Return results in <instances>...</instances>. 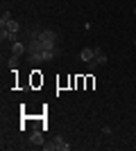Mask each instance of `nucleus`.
Masks as SVG:
<instances>
[{
    "instance_id": "obj_12",
    "label": "nucleus",
    "mask_w": 136,
    "mask_h": 151,
    "mask_svg": "<svg viewBox=\"0 0 136 151\" xmlns=\"http://www.w3.org/2000/svg\"><path fill=\"white\" fill-rule=\"evenodd\" d=\"M134 45H136V38H134Z\"/></svg>"
},
{
    "instance_id": "obj_5",
    "label": "nucleus",
    "mask_w": 136,
    "mask_h": 151,
    "mask_svg": "<svg viewBox=\"0 0 136 151\" xmlns=\"http://www.w3.org/2000/svg\"><path fill=\"white\" fill-rule=\"evenodd\" d=\"M12 52H14V54H16V57H20V54L25 52V45L16 41V43H12Z\"/></svg>"
},
{
    "instance_id": "obj_2",
    "label": "nucleus",
    "mask_w": 136,
    "mask_h": 151,
    "mask_svg": "<svg viewBox=\"0 0 136 151\" xmlns=\"http://www.w3.org/2000/svg\"><path fill=\"white\" fill-rule=\"evenodd\" d=\"M2 27H5L7 32H12V34H16V32H18V23H16L14 18H12V20H7V23H5Z\"/></svg>"
},
{
    "instance_id": "obj_9",
    "label": "nucleus",
    "mask_w": 136,
    "mask_h": 151,
    "mask_svg": "<svg viewBox=\"0 0 136 151\" xmlns=\"http://www.w3.org/2000/svg\"><path fill=\"white\" fill-rule=\"evenodd\" d=\"M16 65H18V57L14 54V57L9 59V68H12V70H16Z\"/></svg>"
},
{
    "instance_id": "obj_8",
    "label": "nucleus",
    "mask_w": 136,
    "mask_h": 151,
    "mask_svg": "<svg viewBox=\"0 0 136 151\" xmlns=\"http://www.w3.org/2000/svg\"><path fill=\"white\" fill-rule=\"evenodd\" d=\"M7 20H12V14H9V12H2V18H0V25H5Z\"/></svg>"
},
{
    "instance_id": "obj_11",
    "label": "nucleus",
    "mask_w": 136,
    "mask_h": 151,
    "mask_svg": "<svg viewBox=\"0 0 136 151\" xmlns=\"http://www.w3.org/2000/svg\"><path fill=\"white\" fill-rule=\"evenodd\" d=\"M86 65H89V70H91V72H93V70H95V65H97V63H95V59H91V61H86Z\"/></svg>"
},
{
    "instance_id": "obj_3",
    "label": "nucleus",
    "mask_w": 136,
    "mask_h": 151,
    "mask_svg": "<svg viewBox=\"0 0 136 151\" xmlns=\"http://www.w3.org/2000/svg\"><path fill=\"white\" fill-rule=\"evenodd\" d=\"M55 149H61V151H68L71 149V145H68V142H66L64 138H57L55 140Z\"/></svg>"
},
{
    "instance_id": "obj_4",
    "label": "nucleus",
    "mask_w": 136,
    "mask_h": 151,
    "mask_svg": "<svg viewBox=\"0 0 136 151\" xmlns=\"http://www.w3.org/2000/svg\"><path fill=\"white\" fill-rule=\"evenodd\" d=\"M93 59H95L97 65H104V63H107V54H104L102 50H95V57H93Z\"/></svg>"
},
{
    "instance_id": "obj_1",
    "label": "nucleus",
    "mask_w": 136,
    "mask_h": 151,
    "mask_svg": "<svg viewBox=\"0 0 136 151\" xmlns=\"http://www.w3.org/2000/svg\"><path fill=\"white\" fill-rule=\"evenodd\" d=\"M41 83H43V75H41L39 70H34L32 72V88H39Z\"/></svg>"
},
{
    "instance_id": "obj_10",
    "label": "nucleus",
    "mask_w": 136,
    "mask_h": 151,
    "mask_svg": "<svg viewBox=\"0 0 136 151\" xmlns=\"http://www.w3.org/2000/svg\"><path fill=\"white\" fill-rule=\"evenodd\" d=\"M93 83H95V79H93V77H86V88H93Z\"/></svg>"
},
{
    "instance_id": "obj_6",
    "label": "nucleus",
    "mask_w": 136,
    "mask_h": 151,
    "mask_svg": "<svg viewBox=\"0 0 136 151\" xmlns=\"http://www.w3.org/2000/svg\"><path fill=\"white\" fill-rule=\"evenodd\" d=\"M79 57H82V61H91V59L95 57V52L91 50V47H84V50H82V54H79Z\"/></svg>"
},
{
    "instance_id": "obj_7",
    "label": "nucleus",
    "mask_w": 136,
    "mask_h": 151,
    "mask_svg": "<svg viewBox=\"0 0 136 151\" xmlns=\"http://www.w3.org/2000/svg\"><path fill=\"white\" fill-rule=\"evenodd\" d=\"M30 142H32V145H36V147H41V145H43V135H41L39 131H36V133H32V138H30Z\"/></svg>"
}]
</instances>
